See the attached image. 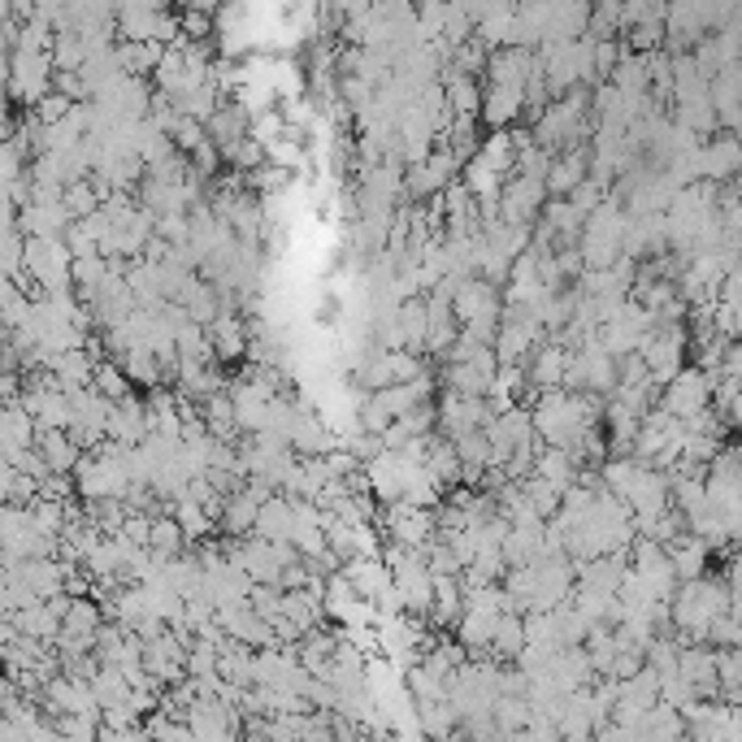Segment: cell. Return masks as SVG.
Wrapping results in <instances>:
<instances>
[{"mask_svg":"<svg viewBox=\"0 0 742 742\" xmlns=\"http://www.w3.org/2000/svg\"><path fill=\"white\" fill-rule=\"evenodd\" d=\"M525 647H530L525 616H521V612H509V616L500 621V634H495V647H491V656H500V661H513V665H517Z\"/></svg>","mask_w":742,"mask_h":742,"instance_id":"cell-30","label":"cell"},{"mask_svg":"<svg viewBox=\"0 0 742 742\" xmlns=\"http://www.w3.org/2000/svg\"><path fill=\"white\" fill-rule=\"evenodd\" d=\"M91 386H96L109 404H122V400H131V395H135V382L127 378V370H122L118 361H100V365H96V378H91Z\"/></svg>","mask_w":742,"mask_h":742,"instance_id":"cell-33","label":"cell"},{"mask_svg":"<svg viewBox=\"0 0 742 742\" xmlns=\"http://www.w3.org/2000/svg\"><path fill=\"white\" fill-rule=\"evenodd\" d=\"M686 352H690V330H686V321L681 326H656L652 335H647V343H643V365L652 370V378L668 386L677 373L686 370Z\"/></svg>","mask_w":742,"mask_h":742,"instance_id":"cell-5","label":"cell"},{"mask_svg":"<svg viewBox=\"0 0 742 742\" xmlns=\"http://www.w3.org/2000/svg\"><path fill=\"white\" fill-rule=\"evenodd\" d=\"M708 543L703 538H695V534H686L681 543H673L668 547V560H673V574H677V582H699V578H708Z\"/></svg>","mask_w":742,"mask_h":742,"instance_id":"cell-23","label":"cell"},{"mask_svg":"<svg viewBox=\"0 0 742 742\" xmlns=\"http://www.w3.org/2000/svg\"><path fill=\"white\" fill-rule=\"evenodd\" d=\"M261 509L265 504H257L248 491H239V495H230L226 500V509H222V534L226 538H252L257 534V517H261Z\"/></svg>","mask_w":742,"mask_h":742,"instance_id":"cell-27","label":"cell"},{"mask_svg":"<svg viewBox=\"0 0 742 742\" xmlns=\"http://www.w3.org/2000/svg\"><path fill=\"white\" fill-rule=\"evenodd\" d=\"M500 373L482 370V365H444V386L451 395H469V400H491Z\"/></svg>","mask_w":742,"mask_h":742,"instance_id":"cell-25","label":"cell"},{"mask_svg":"<svg viewBox=\"0 0 742 742\" xmlns=\"http://www.w3.org/2000/svg\"><path fill=\"white\" fill-rule=\"evenodd\" d=\"M118 57H122V70L131 78H149L161 70L165 62V44H152V40H118Z\"/></svg>","mask_w":742,"mask_h":742,"instance_id":"cell-26","label":"cell"},{"mask_svg":"<svg viewBox=\"0 0 742 742\" xmlns=\"http://www.w3.org/2000/svg\"><path fill=\"white\" fill-rule=\"evenodd\" d=\"M18 226H22L26 239H66L75 218L66 214V200H31L18 214Z\"/></svg>","mask_w":742,"mask_h":742,"instance_id":"cell-15","label":"cell"},{"mask_svg":"<svg viewBox=\"0 0 742 742\" xmlns=\"http://www.w3.org/2000/svg\"><path fill=\"white\" fill-rule=\"evenodd\" d=\"M695 178L699 183H717V187L742 178V135L725 131V135L703 140L699 152H695Z\"/></svg>","mask_w":742,"mask_h":742,"instance_id":"cell-8","label":"cell"},{"mask_svg":"<svg viewBox=\"0 0 742 742\" xmlns=\"http://www.w3.org/2000/svg\"><path fill=\"white\" fill-rule=\"evenodd\" d=\"M730 582L725 578H699L681 582L668 603V625L681 647H708V634L721 616H730Z\"/></svg>","mask_w":742,"mask_h":742,"instance_id":"cell-1","label":"cell"},{"mask_svg":"<svg viewBox=\"0 0 742 742\" xmlns=\"http://www.w3.org/2000/svg\"><path fill=\"white\" fill-rule=\"evenodd\" d=\"M53 78H57L53 53H26V48L4 53V87L13 105L35 109L44 96H53Z\"/></svg>","mask_w":742,"mask_h":742,"instance_id":"cell-2","label":"cell"},{"mask_svg":"<svg viewBox=\"0 0 742 742\" xmlns=\"http://www.w3.org/2000/svg\"><path fill=\"white\" fill-rule=\"evenodd\" d=\"M22 639H35V643H57L62 639V612L53 603H31L13 616H4Z\"/></svg>","mask_w":742,"mask_h":742,"instance_id":"cell-20","label":"cell"},{"mask_svg":"<svg viewBox=\"0 0 742 742\" xmlns=\"http://www.w3.org/2000/svg\"><path fill=\"white\" fill-rule=\"evenodd\" d=\"M451 308H456V321H460V326H469V321H500L504 308H509V299H504V287H500V283L473 274V279H460Z\"/></svg>","mask_w":742,"mask_h":742,"instance_id":"cell-7","label":"cell"},{"mask_svg":"<svg viewBox=\"0 0 742 742\" xmlns=\"http://www.w3.org/2000/svg\"><path fill=\"white\" fill-rule=\"evenodd\" d=\"M257 534H261V538H274V543H292V538H296V500L279 491V495L261 509Z\"/></svg>","mask_w":742,"mask_h":742,"instance_id":"cell-21","label":"cell"},{"mask_svg":"<svg viewBox=\"0 0 742 742\" xmlns=\"http://www.w3.org/2000/svg\"><path fill=\"white\" fill-rule=\"evenodd\" d=\"M712 404H717V378L703 373L699 365H686L661 391V408H665L668 417H677V422H690V417L708 413Z\"/></svg>","mask_w":742,"mask_h":742,"instance_id":"cell-3","label":"cell"},{"mask_svg":"<svg viewBox=\"0 0 742 742\" xmlns=\"http://www.w3.org/2000/svg\"><path fill=\"white\" fill-rule=\"evenodd\" d=\"M534 478H543V482H552L556 491H574L578 482H582V465H578V456L574 451H560V447H543L538 456H534Z\"/></svg>","mask_w":742,"mask_h":742,"instance_id":"cell-18","label":"cell"},{"mask_svg":"<svg viewBox=\"0 0 742 742\" xmlns=\"http://www.w3.org/2000/svg\"><path fill=\"white\" fill-rule=\"evenodd\" d=\"M382 525H386V538H391L395 547H404V552H422V556H426V547L439 538V513H430V509H413V504H395V509H386V513H382Z\"/></svg>","mask_w":742,"mask_h":742,"instance_id":"cell-6","label":"cell"},{"mask_svg":"<svg viewBox=\"0 0 742 742\" xmlns=\"http://www.w3.org/2000/svg\"><path fill=\"white\" fill-rule=\"evenodd\" d=\"M174 149L183 152V156H192L196 149H205L209 144V127L205 122H196V118H178V127H174Z\"/></svg>","mask_w":742,"mask_h":742,"instance_id":"cell-40","label":"cell"},{"mask_svg":"<svg viewBox=\"0 0 742 742\" xmlns=\"http://www.w3.org/2000/svg\"><path fill=\"white\" fill-rule=\"evenodd\" d=\"M152 513H131L127 517V525H122V538L131 543V547H149V538H152Z\"/></svg>","mask_w":742,"mask_h":742,"instance_id":"cell-41","label":"cell"},{"mask_svg":"<svg viewBox=\"0 0 742 742\" xmlns=\"http://www.w3.org/2000/svg\"><path fill=\"white\" fill-rule=\"evenodd\" d=\"M565 370H569V348H565L560 339H547V343L530 357V365H525L534 400L547 395V391H560V386H565Z\"/></svg>","mask_w":742,"mask_h":742,"instance_id":"cell-13","label":"cell"},{"mask_svg":"<svg viewBox=\"0 0 742 742\" xmlns=\"http://www.w3.org/2000/svg\"><path fill=\"white\" fill-rule=\"evenodd\" d=\"M681 742H690V739H681Z\"/></svg>","mask_w":742,"mask_h":742,"instance_id":"cell-42","label":"cell"},{"mask_svg":"<svg viewBox=\"0 0 742 742\" xmlns=\"http://www.w3.org/2000/svg\"><path fill=\"white\" fill-rule=\"evenodd\" d=\"M83 513L87 521L109 538V534H122V525L131 517V509H127V500H96V504H83Z\"/></svg>","mask_w":742,"mask_h":742,"instance_id":"cell-35","label":"cell"},{"mask_svg":"<svg viewBox=\"0 0 742 742\" xmlns=\"http://www.w3.org/2000/svg\"><path fill=\"white\" fill-rule=\"evenodd\" d=\"M174 521L183 525V534H187V543L196 547V543H205L214 530H218V517L209 513V509H200L196 500H178V509H174Z\"/></svg>","mask_w":742,"mask_h":742,"instance_id":"cell-32","label":"cell"},{"mask_svg":"<svg viewBox=\"0 0 742 742\" xmlns=\"http://www.w3.org/2000/svg\"><path fill=\"white\" fill-rule=\"evenodd\" d=\"M594 170V152L591 144H578V149L560 152V156H552V174H547V196L552 200H569L587 178H591Z\"/></svg>","mask_w":742,"mask_h":742,"instance_id":"cell-12","label":"cell"},{"mask_svg":"<svg viewBox=\"0 0 742 742\" xmlns=\"http://www.w3.org/2000/svg\"><path fill=\"white\" fill-rule=\"evenodd\" d=\"M634 734H639V742H681L686 739V717L661 699V703L634 725Z\"/></svg>","mask_w":742,"mask_h":742,"instance_id":"cell-22","label":"cell"},{"mask_svg":"<svg viewBox=\"0 0 742 742\" xmlns=\"http://www.w3.org/2000/svg\"><path fill=\"white\" fill-rule=\"evenodd\" d=\"M547 183H538V178H521L513 174L509 183H504V192H500V218L509 226H534L543 218V209H547Z\"/></svg>","mask_w":742,"mask_h":742,"instance_id":"cell-11","label":"cell"},{"mask_svg":"<svg viewBox=\"0 0 742 742\" xmlns=\"http://www.w3.org/2000/svg\"><path fill=\"white\" fill-rule=\"evenodd\" d=\"M105 209V200L96 196V187H91V178H78L66 187V214L75 218V222H87V218H96Z\"/></svg>","mask_w":742,"mask_h":742,"instance_id":"cell-38","label":"cell"},{"mask_svg":"<svg viewBox=\"0 0 742 742\" xmlns=\"http://www.w3.org/2000/svg\"><path fill=\"white\" fill-rule=\"evenodd\" d=\"M35 447H40L48 473H57V478H75V469L83 465V456H87L70 430H44Z\"/></svg>","mask_w":742,"mask_h":742,"instance_id":"cell-19","label":"cell"},{"mask_svg":"<svg viewBox=\"0 0 742 742\" xmlns=\"http://www.w3.org/2000/svg\"><path fill=\"white\" fill-rule=\"evenodd\" d=\"M426 370V361L417 352H382V348H370V357L357 365V382L361 391L373 395V391H386V386H404V382H417Z\"/></svg>","mask_w":742,"mask_h":742,"instance_id":"cell-4","label":"cell"},{"mask_svg":"<svg viewBox=\"0 0 742 742\" xmlns=\"http://www.w3.org/2000/svg\"><path fill=\"white\" fill-rule=\"evenodd\" d=\"M0 444H4V456H9V451H26V447L40 444V426H35V417H31L22 404H4V417H0Z\"/></svg>","mask_w":742,"mask_h":742,"instance_id":"cell-24","label":"cell"},{"mask_svg":"<svg viewBox=\"0 0 742 742\" xmlns=\"http://www.w3.org/2000/svg\"><path fill=\"white\" fill-rule=\"evenodd\" d=\"M35 500H40V478L18 473V469H9V465H4V504H13V509H31Z\"/></svg>","mask_w":742,"mask_h":742,"instance_id":"cell-39","label":"cell"},{"mask_svg":"<svg viewBox=\"0 0 742 742\" xmlns=\"http://www.w3.org/2000/svg\"><path fill=\"white\" fill-rule=\"evenodd\" d=\"M444 96H447V109L456 113V118H482V105H487V83L473 75H460V70H451L444 66Z\"/></svg>","mask_w":742,"mask_h":742,"instance_id":"cell-17","label":"cell"},{"mask_svg":"<svg viewBox=\"0 0 742 742\" xmlns=\"http://www.w3.org/2000/svg\"><path fill=\"white\" fill-rule=\"evenodd\" d=\"M152 435L149 426V404H144V395H131V400H122V404H113V422H109V444L127 447V451H135V447H144Z\"/></svg>","mask_w":742,"mask_h":742,"instance_id":"cell-14","label":"cell"},{"mask_svg":"<svg viewBox=\"0 0 742 742\" xmlns=\"http://www.w3.org/2000/svg\"><path fill=\"white\" fill-rule=\"evenodd\" d=\"M521 491H525L530 509H534V513H538L543 521H552L556 513H560V504H565V491H556L552 482H543V478H534V473L521 482Z\"/></svg>","mask_w":742,"mask_h":742,"instance_id":"cell-36","label":"cell"},{"mask_svg":"<svg viewBox=\"0 0 742 742\" xmlns=\"http://www.w3.org/2000/svg\"><path fill=\"white\" fill-rule=\"evenodd\" d=\"M192 543H187V534H183V525L174 517H156L152 521V538H149V552H156L161 560H174V556H183Z\"/></svg>","mask_w":742,"mask_h":742,"instance_id":"cell-34","label":"cell"},{"mask_svg":"<svg viewBox=\"0 0 742 742\" xmlns=\"http://www.w3.org/2000/svg\"><path fill=\"white\" fill-rule=\"evenodd\" d=\"M75 400V426H70V435L78 439L83 451H96L100 444H109V422H113V404L96 391V386H87V391H75L70 395Z\"/></svg>","mask_w":742,"mask_h":742,"instance_id":"cell-10","label":"cell"},{"mask_svg":"<svg viewBox=\"0 0 742 742\" xmlns=\"http://www.w3.org/2000/svg\"><path fill=\"white\" fill-rule=\"evenodd\" d=\"M460 612H465V582H460V578H439L430 621H435V625H456Z\"/></svg>","mask_w":742,"mask_h":742,"instance_id":"cell-31","label":"cell"},{"mask_svg":"<svg viewBox=\"0 0 742 742\" xmlns=\"http://www.w3.org/2000/svg\"><path fill=\"white\" fill-rule=\"evenodd\" d=\"M426 469H430V478L439 482V491H447V487H465V465H460V456H456V444L444 439V435L430 439Z\"/></svg>","mask_w":742,"mask_h":742,"instance_id":"cell-28","label":"cell"},{"mask_svg":"<svg viewBox=\"0 0 742 742\" xmlns=\"http://www.w3.org/2000/svg\"><path fill=\"white\" fill-rule=\"evenodd\" d=\"M53 66L57 70H83L87 66V44H83V35H78L75 26L57 31V40H53Z\"/></svg>","mask_w":742,"mask_h":742,"instance_id":"cell-37","label":"cell"},{"mask_svg":"<svg viewBox=\"0 0 742 742\" xmlns=\"http://www.w3.org/2000/svg\"><path fill=\"white\" fill-rule=\"evenodd\" d=\"M495 417L500 413H495L491 400H469V395H451V391L439 400V435L451 439V444L473 435V430H487Z\"/></svg>","mask_w":742,"mask_h":742,"instance_id":"cell-9","label":"cell"},{"mask_svg":"<svg viewBox=\"0 0 742 742\" xmlns=\"http://www.w3.org/2000/svg\"><path fill=\"white\" fill-rule=\"evenodd\" d=\"M456 456H460V465H465V482H469V487L482 482L487 469H491V439H487V430H473V435L456 439Z\"/></svg>","mask_w":742,"mask_h":742,"instance_id":"cell-29","label":"cell"},{"mask_svg":"<svg viewBox=\"0 0 742 742\" xmlns=\"http://www.w3.org/2000/svg\"><path fill=\"white\" fill-rule=\"evenodd\" d=\"M209 339H214L218 365L243 361V357H248V343H252V321H248V313H222V317L209 326Z\"/></svg>","mask_w":742,"mask_h":742,"instance_id":"cell-16","label":"cell"}]
</instances>
